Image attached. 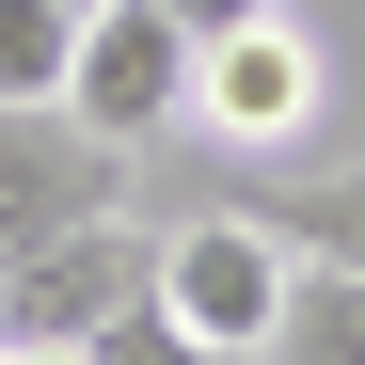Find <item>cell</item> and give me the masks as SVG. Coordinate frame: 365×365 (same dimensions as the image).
<instances>
[{
  "label": "cell",
  "instance_id": "1",
  "mask_svg": "<svg viewBox=\"0 0 365 365\" xmlns=\"http://www.w3.org/2000/svg\"><path fill=\"white\" fill-rule=\"evenodd\" d=\"M286 286H302V238L286 222H255V207H207V222H159V318L191 334V349H222V365H255L270 349V318H286Z\"/></svg>",
  "mask_w": 365,
  "mask_h": 365
},
{
  "label": "cell",
  "instance_id": "2",
  "mask_svg": "<svg viewBox=\"0 0 365 365\" xmlns=\"http://www.w3.org/2000/svg\"><path fill=\"white\" fill-rule=\"evenodd\" d=\"M159 286V222L143 207H111V222H80V238H32V255H0V334H111L128 302Z\"/></svg>",
  "mask_w": 365,
  "mask_h": 365
},
{
  "label": "cell",
  "instance_id": "3",
  "mask_svg": "<svg viewBox=\"0 0 365 365\" xmlns=\"http://www.w3.org/2000/svg\"><path fill=\"white\" fill-rule=\"evenodd\" d=\"M318 96H334V48L302 32V16H255V32L191 48V128H222L238 159L302 143V128H318Z\"/></svg>",
  "mask_w": 365,
  "mask_h": 365
},
{
  "label": "cell",
  "instance_id": "4",
  "mask_svg": "<svg viewBox=\"0 0 365 365\" xmlns=\"http://www.w3.org/2000/svg\"><path fill=\"white\" fill-rule=\"evenodd\" d=\"M128 207V143H96L64 96L48 111H0V255H32V238H80Z\"/></svg>",
  "mask_w": 365,
  "mask_h": 365
},
{
  "label": "cell",
  "instance_id": "5",
  "mask_svg": "<svg viewBox=\"0 0 365 365\" xmlns=\"http://www.w3.org/2000/svg\"><path fill=\"white\" fill-rule=\"evenodd\" d=\"M64 111L96 143H159L175 111H191V32H175L159 0H96V16H80V64H64Z\"/></svg>",
  "mask_w": 365,
  "mask_h": 365
},
{
  "label": "cell",
  "instance_id": "6",
  "mask_svg": "<svg viewBox=\"0 0 365 365\" xmlns=\"http://www.w3.org/2000/svg\"><path fill=\"white\" fill-rule=\"evenodd\" d=\"M255 365H365V270L302 255V286H286V318H270V349H255Z\"/></svg>",
  "mask_w": 365,
  "mask_h": 365
},
{
  "label": "cell",
  "instance_id": "7",
  "mask_svg": "<svg viewBox=\"0 0 365 365\" xmlns=\"http://www.w3.org/2000/svg\"><path fill=\"white\" fill-rule=\"evenodd\" d=\"M64 64H80V16H64V0H0V111H48Z\"/></svg>",
  "mask_w": 365,
  "mask_h": 365
},
{
  "label": "cell",
  "instance_id": "8",
  "mask_svg": "<svg viewBox=\"0 0 365 365\" xmlns=\"http://www.w3.org/2000/svg\"><path fill=\"white\" fill-rule=\"evenodd\" d=\"M286 238H302V255H334V270H365V159L334 175V191H302V222H286Z\"/></svg>",
  "mask_w": 365,
  "mask_h": 365
},
{
  "label": "cell",
  "instance_id": "9",
  "mask_svg": "<svg viewBox=\"0 0 365 365\" xmlns=\"http://www.w3.org/2000/svg\"><path fill=\"white\" fill-rule=\"evenodd\" d=\"M96 365H222V349H191V334H175L159 318V302H128V318H111V334H80Z\"/></svg>",
  "mask_w": 365,
  "mask_h": 365
},
{
  "label": "cell",
  "instance_id": "10",
  "mask_svg": "<svg viewBox=\"0 0 365 365\" xmlns=\"http://www.w3.org/2000/svg\"><path fill=\"white\" fill-rule=\"evenodd\" d=\"M159 16L191 32V48H222V32H255V16H286V0H159Z\"/></svg>",
  "mask_w": 365,
  "mask_h": 365
},
{
  "label": "cell",
  "instance_id": "11",
  "mask_svg": "<svg viewBox=\"0 0 365 365\" xmlns=\"http://www.w3.org/2000/svg\"><path fill=\"white\" fill-rule=\"evenodd\" d=\"M0 365H96V349H64V334H0Z\"/></svg>",
  "mask_w": 365,
  "mask_h": 365
},
{
  "label": "cell",
  "instance_id": "12",
  "mask_svg": "<svg viewBox=\"0 0 365 365\" xmlns=\"http://www.w3.org/2000/svg\"><path fill=\"white\" fill-rule=\"evenodd\" d=\"M64 16H96V0H64Z\"/></svg>",
  "mask_w": 365,
  "mask_h": 365
}]
</instances>
